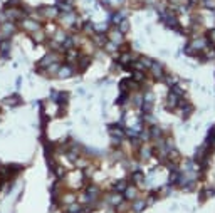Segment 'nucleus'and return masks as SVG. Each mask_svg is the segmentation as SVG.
<instances>
[{"mask_svg": "<svg viewBox=\"0 0 215 213\" xmlns=\"http://www.w3.org/2000/svg\"><path fill=\"white\" fill-rule=\"evenodd\" d=\"M145 101H146V102H148V101L151 102V101H153V94H151V92H148L146 96H145Z\"/></svg>", "mask_w": 215, "mask_h": 213, "instance_id": "obj_21", "label": "nucleus"}, {"mask_svg": "<svg viewBox=\"0 0 215 213\" xmlns=\"http://www.w3.org/2000/svg\"><path fill=\"white\" fill-rule=\"evenodd\" d=\"M151 71H153V74H155L156 77H160L161 74H163V67H161L158 62H153V67H151Z\"/></svg>", "mask_w": 215, "mask_h": 213, "instance_id": "obj_8", "label": "nucleus"}, {"mask_svg": "<svg viewBox=\"0 0 215 213\" xmlns=\"http://www.w3.org/2000/svg\"><path fill=\"white\" fill-rule=\"evenodd\" d=\"M133 179H135V181H141V179H143V176H141V173H135Z\"/></svg>", "mask_w": 215, "mask_h": 213, "instance_id": "obj_20", "label": "nucleus"}, {"mask_svg": "<svg viewBox=\"0 0 215 213\" xmlns=\"http://www.w3.org/2000/svg\"><path fill=\"white\" fill-rule=\"evenodd\" d=\"M151 133H153V138H158L160 136V128H153Z\"/></svg>", "mask_w": 215, "mask_h": 213, "instance_id": "obj_19", "label": "nucleus"}, {"mask_svg": "<svg viewBox=\"0 0 215 213\" xmlns=\"http://www.w3.org/2000/svg\"><path fill=\"white\" fill-rule=\"evenodd\" d=\"M15 32V24L13 22H5L0 27V39H9Z\"/></svg>", "mask_w": 215, "mask_h": 213, "instance_id": "obj_1", "label": "nucleus"}, {"mask_svg": "<svg viewBox=\"0 0 215 213\" xmlns=\"http://www.w3.org/2000/svg\"><path fill=\"white\" fill-rule=\"evenodd\" d=\"M96 39H97L96 42L99 44V45H103V44L106 42V35H103V34H97V35H96Z\"/></svg>", "mask_w": 215, "mask_h": 213, "instance_id": "obj_15", "label": "nucleus"}, {"mask_svg": "<svg viewBox=\"0 0 215 213\" xmlns=\"http://www.w3.org/2000/svg\"><path fill=\"white\" fill-rule=\"evenodd\" d=\"M20 25L24 27V29L27 30V32H35V30H39V27H40V24H39L37 20H32V19H24V20L20 22Z\"/></svg>", "mask_w": 215, "mask_h": 213, "instance_id": "obj_2", "label": "nucleus"}, {"mask_svg": "<svg viewBox=\"0 0 215 213\" xmlns=\"http://www.w3.org/2000/svg\"><path fill=\"white\" fill-rule=\"evenodd\" d=\"M72 72H74V71H72L71 67H69V66H61L59 67V71H57V76L59 77H69V76H72Z\"/></svg>", "mask_w": 215, "mask_h": 213, "instance_id": "obj_4", "label": "nucleus"}, {"mask_svg": "<svg viewBox=\"0 0 215 213\" xmlns=\"http://www.w3.org/2000/svg\"><path fill=\"white\" fill-rule=\"evenodd\" d=\"M109 39L114 44H121L123 42V32L121 30H111L109 32Z\"/></svg>", "mask_w": 215, "mask_h": 213, "instance_id": "obj_3", "label": "nucleus"}, {"mask_svg": "<svg viewBox=\"0 0 215 213\" xmlns=\"http://www.w3.org/2000/svg\"><path fill=\"white\" fill-rule=\"evenodd\" d=\"M135 79H145V76L138 71V72H135Z\"/></svg>", "mask_w": 215, "mask_h": 213, "instance_id": "obj_22", "label": "nucleus"}, {"mask_svg": "<svg viewBox=\"0 0 215 213\" xmlns=\"http://www.w3.org/2000/svg\"><path fill=\"white\" fill-rule=\"evenodd\" d=\"M54 39H57V42H64V40H66V35H64L62 32H57Z\"/></svg>", "mask_w": 215, "mask_h": 213, "instance_id": "obj_16", "label": "nucleus"}, {"mask_svg": "<svg viewBox=\"0 0 215 213\" xmlns=\"http://www.w3.org/2000/svg\"><path fill=\"white\" fill-rule=\"evenodd\" d=\"M89 62H91V59H89V57L81 59V66H82V69H86V66H89Z\"/></svg>", "mask_w": 215, "mask_h": 213, "instance_id": "obj_17", "label": "nucleus"}, {"mask_svg": "<svg viewBox=\"0 0 215 213\" xmlns=\"http://www.w3.org/2000/svg\"><path fill=\"white\" fill-rule=\"evenodd\" d=\"M42 12H46V15H47V17H55L59 10H57V7H44V9H42Z\"/></svg>", "mask_w": 215, "mask_h": 213, "instance_id": "obj_7", "label": "nucleus"}, {"mask_svg": "<svg viewBox=\"0 0 215 213\" xmlns=\"http://www.w3.org/2000/svg\"><path fill=\"white\" fill-rule=\"evenodd\" d=\"M5 104V106H15V104H20V98H19V96H15V94H13V96H10V98H7V99H4V101H2Z\"/></svg>", "mask_w": 215, "mask_h": 213, "instance_id": "obj_5", "label": "nucleus"}, {"mask_svg": "<svg viewBox=\"0 0 215 213\" xmlns=\"http://www.w3.org/2000/svg\"><path fill=\"white\" fill-rule=\"evenodd\" d=\"M123 201V195H114L113 198H111V203L113 205H119Z\"/></svg>", "mask_w": 215, "mask_h": 213, "instance_id": "obj_13", "label": "nucleus"}, {"mask_svg": "<svg viewBox=\"0 0 215 213\" xmlns=\"http://www.w3.org/2000/svg\"><path fill=\"white\" fill-rule=\"evenodd\" d=\"M32 37L35 39V42H40L44 39V34L40 32V29H39V30H35V32H32Z\"/></svg>", "mask_w": 215, "mask_h": 213, "instance_id": "obj_12", "label": "nucleus"}, {"mask_svg": "<svg viewBox=\"0 0 215 213\" xmlns=\"http://www.w3.org/2000/svg\"><path fill=\"white\" fill-rule=\"evenodd\" d=\"M145 206H146V203H145L143 200H136L135 203H133V210H135V212H141Z\"/></svg>", "mask_w": 215, "mask_h": 213, "instance_id": "obj_9", "label": "nucleus"}, {"mask_svg": "<svg viewBox=\"0 0 215 213\" xmlns=\"http://www.w3.org/2000/svg\"><path fill=\"white\" fill-rule=\"evenodd\" d=\"M9 51H10V42L9 40H4L2 45H0V56H9Z\"/></svg>", "mask_w": 215, "mask_h": 213, "instance_id": "obj_6", "label": "nucleus"}, {"mask_svg": "<svg viewBox=\"0 0 215 213\" xmlns=\"http://www.w3.org/2000/svg\"><path fill=\"white\" fill-rule=\"evenodd\" d=\"M54 59H55L54 54H49V56H46L42 60H40V66H47V64H51V62H52Z\"/></svg>", "mask_w": 215, "mask_h": 213, "instance_id": "obj_11", "label": "nucleus"}, {"mask_svg": "<svg viewBox=\"0 0 215 213\" xmlns=\"http://www.w3.org/2000/svg\"><path fill=\"white\" fill-rule=\"evenodd\" d=\"M135 193H136L135 186H126V190H124V196L126 198H135Z\"/></svg>", "mask_w": 215, "mask_h": 213, "instance_id": "obj_10", "label": "nucleus"}, {"mask_svg": "<svg viewBox=\"0 0 215 213\" xmlns=\"http://www.w3.org/2000/svg\"><path fill=\"white\" fill-rule=\"evenodd\" d=\"M119 30H121V32H126L128 30V22H121V24H119Z\"/></svg>", "mask_w": 215, "mask_h": 213, "instance_id": "obj_18", "label": "nucleus"}, {"mask_svg": "<svg viewBox=\"0 0 215 213\" xmlns=\"http://www.w3.org/2000/svg\"><path fill=\"white\" fill-rule=\"evenodd\" d=\"M126 190V183L124 181H118L116 183V191H124Z\"/></svg>", "mask_w": 215, "mask_h": 213, "instance_id": "obj_14", "label": "nucleus"}, {"mask_svg": "<svg viewBox=\"0 0 215 213\" xmlns=\"http://www.w3.org/2000/svg\"><path fill=\"white\" fill-rule=\"evenodd\" d=\"M74 213H84V212H82V210H77V212H74Z\"/></svg>", "mask_w": 215, "mask_h": 213, "instance_id": "obj_23", "label": "nucleus"}]
</instances>
